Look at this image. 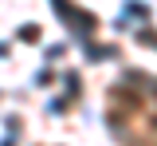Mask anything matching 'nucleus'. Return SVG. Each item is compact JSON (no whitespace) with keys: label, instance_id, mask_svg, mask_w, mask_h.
<instances>
[{"label":"nucleus","instance_id":"nucleus-1","mask_svg":"<svg viewBox=\"0 0 157 146\" xmlns=\"http://www.w3.org/2000/svg\"><path fill=\"white\" fill-rule=\"evenodd\" d=\"M51 4L59 8V16H63V20H71V24H75V12H71V4H67V0H51ZM78 24H82V36H86V32L94 28V16H86V12H78Z\"/></svg>","mask_w":157,"mask_h":146},{"label":"nucleus","instance_id":"nucleus-2","mask_svg":"<svg viewBox=\"0 0 157 146\" xmlns=\"http://www.w3.org/2000/svg\"><path fill=\"white\" fill-rule=\"evenodd\" d=\"M126 16H141V20H149V4H141V0H126Z\"/></svg>","mask_w":157,"mask_h":146},{"label":"nucleus","instance_id":"nucleus-3","mask_svg":"<svg viewBox=\"0 0 157 146\" xmlns=\"http://www.w3.org/2000/svg\"><path fill=\"white\" fill-rule=\"evenodd\" d=\"M20 36H24V40H36L39 28H36V24H24V28H20Z\"/></svg>","mask_w":157,"mask_h":146},{"label":"nucleus","instance_id":"nucleus-4","mask_svg":"<svg viewBox=\"0 0 157 146\" xmlns=\"http://www.w3.org/2000/svg\"><path fill=\"white\" fill-rule=\"evenodd\" d=\"M137 40L149 43V47H157V32H137Z\"/></svg>","mask_w":157,"mask_h":146},{"label":"nucleus","instance_id":"nucleus-5","mask_svg":"<svg viewBox=\"0 0 157 146\" xmlns=\"http://www.w3.org/2000/svg\"><path fill=\"white\" fill-rule=\"evenodd\" d=\"M4 51H8V47H0V55H4Z\"/></svg>","mask_w":157,"mask_h":146}]
</instances>
